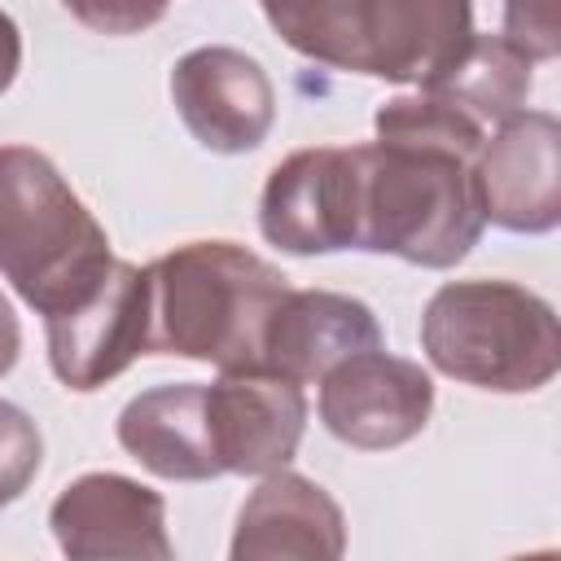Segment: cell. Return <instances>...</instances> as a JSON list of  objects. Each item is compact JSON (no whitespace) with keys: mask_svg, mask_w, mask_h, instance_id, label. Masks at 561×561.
Here are the masks:
<instances>
[{"mask_svg":"<svg viewBox=\"0 0 561 561\" xmlns=\"http://www.w3.org/2000/svg\"><path fill=\"white\" fill-rule=\"evenodd\" d=\"M473 35V0H355L351 75L430 88Z\"/></svg>","mask_w":561,"mask_h":561,"instance_id":"8fae6325","label":"cell"},{"mask_svg":"<svg viewBox=\"0 0 561 561\" xmlns=\"http://www.w3.org/2000/svg\"><path fill=\"white\" fill-rule=\"evenodd\" d=\"M18 66H22V31H18V22L0 9V96H4L9 83L18 79Z\"/></svg>","mask_w":561,"mask_h":561,"instance_id":"44dd1931","label":"cell"},{"mask_svg":"<svg viewBox=\"0 0 561 561\" xmlns=\"http://www.w3.org/2000/svg\"><path fill=\"white\" fill-rule=\"evenodd\" d=\"M272 31L329 70H351L355 44V0H259Z\"/></svg>","mask_w":561,"mask_h":561,"instance_id":"e0dca14e","label":"cell"},{"mask_svg":"<svg viewBox=\"0 0 561 561\" xmlns=\"http://www.w3.org/2000/svg\"><path fill=\"white\" fill-rule=\"evenodd\" d=\"M320 425L355 451H390L416 438L434 412V381L386 346L333 364L320 381Z\"/></svg>","mask_w":561,"mask_h":561,"instance_id":"52a82bcc","label":"cell"},{"mask_svg":"<svg viewBox=\"0 0 561 561\" xmlns=\"http://www.w3.org/2000/svg\"><path fill=\"white\" fill-rule=\"evenodd\" d=\"M149 355H180L215 368H254L263 329L289 276L237 241H184L158 263ZM263 368V364H259Z\"/></svg>","mask_w":561,"mask_h":561,"instance_id":"7a4b0ae2","label":"cell"},{"mask_svg":"<svg viewBox=\"0 0 561 561\" xmlns=\"http://www.w3.org/2000/svg\"><path fill=\"white\" fill-rule=\"evenodd\" d=\"M530 83H535V61L526 53H517L504 35H473L465 57L443 79H434L430 92L465 110L473 123L500 127L504 118L526 110Z\"/></svg>","mask_w":561,"mask_h":561,"instance_id":"2e32d148","label":"cell"},{"mask_svg":"<svg viewBox=\"0 0 561 561\" xmlns=\"http://www.w3.org/2000/svg\"><path fill=\"white\" fill-rule=\"evenodd\" d=\"M110 237L48 153L0 145V276L39 316L88 298L110 272Z\"/></svg>","mask_w":561,"mask_h":561,"instance_id":"3957f363","label":"cell"},{"mask_svg":"<svg viewBox=\"0 0 561 561\" xmlns=\"http://www.w3.org/2000/svg\"><path fill=\"white\" fill-rule=\"evenodd\" d=\"M373 346H381V324L368 302L337 289H285L267 316L259 364L307 386Z\"/></svg>","mask_w":561,"mask_h":561,"instance_id":"5bb4252c","label":"cell"},{"mask_svg":"<svg viewBox=\"0 0 561 561\" xmlns=\"http://www.w3.org/2000/svg\"><path fill=\"white\" fill-rule=\"evenodd\" d=\"M346 552L337 500L289 469H272L245 495L232 530V561H333Z\"/></svg>","mask_w":561,"mask_h":561,"instance_id":"4fadbf2b","label":"cell"},{"mask_svg":"<svg viewBox=\"0 0 561 561\" xmlns=\"http://www.w3.org/2000/svg\"><path fill=\"white\" fill-rule=\"evenodd\" d=\"M123 451L167 482H210L219 478L210 416H206V381H171L140 390L118 412Z\"/></svg>","mask_w":561,"mask_h":561,"instance_id":"9a60e30c","label":"cell"},{"mask_svg":"<svg viewBox=\"0 0 561 561\" xmlns=\"http://www.w3.org/2000/svg\"><path fill=\"white\" fill-rule=\"evenodd\" d=\"M171 0H61V9L96 35H140L162 22Z\"/></svg>","mask_w":561,"mask_h":561,"instance_id":"ffe728a7","label":"cell"},{"mask_svg":"<svg viewBox=\"0 0 561 561\" xmlns=\"http://www.w3.org/2000/svg\"><path fill=\"white\" fill-rule=\"evenodd\" d=\"M364 145H311L272 167L259 197V232L267 245L311 259L359 250Z\"/></svg>","mask_w":561,"mask_h":561,"instance_id":"5b68a950","label":"cell"},{"mask_svg":"<svg viewBox=\"0 0 561 561\" xmlns=\"http://www.w3.org/2000/svg\"><path fill=\"white\" fill-rule=\"evenodd\" d=\"M530 61H552L561 53V0H504V31Z\"/></svg>","mask_w":561,"mask_h":561,"instance_id":"d6986e66","label":"cell"},{"mask_svg":"<svg viewBox=\"0 0 561 561\" xmlns=\"http://www.w3.org/2000/svg\"><path fill=\"white\" fill-rule=\"evenodd\" d=\"M486 127L430 88L394 96L364 145L359 250L416 267H456L482 237L473 158Z\"/></svg>","mask_w":561,"mask_h":561,"instance_id":"6da1fadb","label":"cell"},{"mask_svg":"<svg viewBox=\"0 0 561 561\" xmlns=\"http://www.w3.org/2000/svg\"><path fill=\"white\" fill-rule=\"evenodd\" d=\"M18 355H22V324L13 316V302L0 294V377L18 364Z\"/></svg>","mask_w":561,"mask_h":561,"instance_id":"7402d4cb","label":"cell"},{"mask_svg":"<svg viewBox=\"0 0 561 561\" xmlns=\"http://www.w3.org/2000/svg\"><path fill=\"white\" fill-rule=\"evenodd\" d=\"M44 465V434L31 412L0 399V508L13 504Z\"/></svg>","mask_w":561,"mask_h":561,"instance_id":"ac0fdd59","label":"cell"},{"mask_svg":"<svg viewBox=\"0 0 561 561\" xmlns=\"http://www.w3.org/2000/svg\"><path fill=\"white\" fill-rule=\"evenodd\" d=\"M473 197L482 224L504 232H552L561 224V123L548 110H522L482 140L473 158Z\"/></svg>","mask_w":561,"mask_h":561,"instance_id":"ba28073f","label":"cell"},{"mask_svg":"<svg viewBox=\"0 0 561 561\" xmlns=\"http://www.w3.org/2000/svg\"><path fill=\"white\" fill-rule=\"evenodd\" d=\"M171 105L210 153H250L276 123V88L263 61L232 44L184 53L171 66Z\"/></svg>","mask_w":561,"mask_h":561,"instance_id":"9c48e42d","label":"cell"},{"mask_svg":"<svg viewBox=\"0 0 561 561\" xmlns=\"http://www.w3.org/2000/svg\"><path fill=\"white\" fill-rule=\"evenodd\" d=\"M48 364L53 377L75 390L92 394L118 373H127L140 355H149L153 337V280L149 267L114 259L101 285L79 298L75 307L44 316Z\"/></svg>","mask_w":561,"mask_h":561,"instance_id":"8992f818","label":"cell"},{"mask_svg":"<svg viewBox=\"0 0 561 561\" xmlns=\"http://www.w3.org/2000/svg\"><path fill=\"white\" fill-rule=\"evenodd\" d=\"M434 373L491 394H530L561 373V324L548 298L517 280H447L421 311Z\"/></svg>","mask_w":561,"mask_h":561,"instance_id":"277c9868","label":"cell"},{"mask_svg":"<svg viewBox=\"0 0 561 561\" xmlns=\"http://www.w3.org/2000/svg\"><path fill=\"white\" fill-rule=\"evenodd\" d=\"M206 416L219 473L263 478L285 469L307 430V394L272 368H219L206 381Z\"/></svg>","mask_w":561,"mask_h":561,"instance_id":"30bf717a","label":"cell"},{"mask_svg":"<svg viewBox=\"0 0 561 561\" xmlns=\"http://www.w3.org/2000/svg\"><path fill=\"white\" fill-rule=\"evenodd\" d=\"M53 539L75 561H167V504L153 486L123 473H83L48 508Z\"/></svg>","mask_w":561,"mask_h":561,"instance_id":"7c38bea8","label":"cell"}]
</instances>
